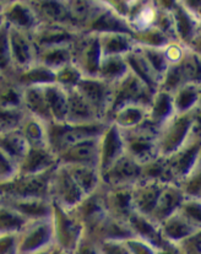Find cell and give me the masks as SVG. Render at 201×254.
Instances as JSON below:
<instances>
[{
  "label": "cell",
  "mask_w": 201,
  "mask_h": 254,
  "mask_svg": "<svg viewBox=\"0 0 201 254\" xmlns=\"http://www.w3.org/2000/svg\"><path fill=\"white\" fill-rule=\"evenodd\" d=\"M73 211L84 226L85 233L92 231L104 217L108 216L103 200L102 187L90 195L85 196L84 200Z\"/></svg>",
  "instance_id": "cell-21"
},
{
  "label": "cell",
  "mask_w": 201,
  "mask_h": 254,
  "mask_svg": "<svg viewBox=\"0 0 201 254\" xmlns=\"http://www.w3.org/2000/svg\"><path fill=\"white\" fill-rule=\"evenodd\" d=\"M100 187H102L103 200L108 216L120 221H128L129 217L135 211L133 205V196H131V187H124V188Z\"/></svg>",
  "instance_id": "cell-22"
},
{
  "label": "cell",
  "mask_w": 201,
  "mask_h": 254,
  "mask_svg": "<svg viewBox=\"0 0 201 254\" xmlns=\"http://www.w3.org/2000/svg\"><path fill=\"white\" fill-rule=\"evenodd\" d=\"M28 149L30 146L19 129L5 130L0 133V150H2L17 165L26 156Z\"/></svg>",
  "instance_id": "cell-40"
},
{
  "label": "cell",
  "mask_w": 201,
  "mask_h": 254,
  "mask_svg": "<svg viewBox=\"0 0 201 254\" xmlns=\"http://www.w3.org/2000/svg\"><path fill=\"white\" fill-rule=\"evenodd\" d=\"M188 82L201 84V62L200 54L188 51L180 63L169 65L163 74L159 89L164 92L173 93L180 86Z\"/></svg>",
  "instance_id": "cell-10"
},
{
  "label": "cell",
  "mask_w": 201,
  "mask_h": 254,
  "mask_svg": "<svg viewBox=\"0 0 201 254\" xmlns=\"http://www.w3.org/2000/svg\"><path fill=\"white\" fill-rule=\"evenodd\" d=\"M200 97V82H188V84L180 86L176 92L172 93L174 113L182 115V113H187L195 108H199L201 106Z\"/></svg>",
  "instance_id": "cell-35"
},
{
  "label": "cell",
  "mask_w": 201,
  "mask_h": 254,
  "mask_svg": "<svg viewBox=\"0 0 201 254\" xmlns=\"http://www.w3.org/2000/svg\"><path fill=\"white\" fill-rule=\"evenodd\" d=\"M100 45L102 56H123L135 47L131 35L128 33H100Z\"/></svg>",
  "instance_id": "cell-41"
},
{
  "label": "cell",
  "mask_w": 201,
  "mask_h": 254,
  "mask_svg": "<svg viewBox=\"0 0 201 254\" xmlns=\"http://www.w3.org/2000/svg\"><path fill=\"white\" fill-rule=\"evenodd\" d=\"M4 22L10 27L32 35L40 26L37 16L28 1H4L1 7Z\"/></svg>",
  "instance_id": "cell-19"
},
{
  "label": "cell",
  "mask_w": 201,
  "mask_h": 254,
  "mask_svg": "<svg viewBox=\"0 0 201 254\" xmlns=\"http://www.w3.org/2000/svg\"><path fill=\"white\" fill-rule=\"evenodd\" d=\"M50 196L51 203L60 206L61 209L71 211L84 200L86 195L77 186L68 168L58 165L51 173Z\"/></svg>",
  "instance_id": "cell-9"
},
{
  "label": "cell",
  "mask_w": 201,
  "mask_h": 254,
  "mask_svg": "<svg viewBox=\"0 0 201 254\" xmlns=\"http://www.w3.org/2000/svg\"><path fill=\"white\" fill-rule=\"evenodd\" d=\"M173 17L176 38L187 49L200 54L201 30L200 16L193 14L183 1H164Z\"/></svg>",
  "instance_id": "cell-6"
},
{
  "label": "cell",
  "mask_w": 201,
  "mask_h": 254,
  "mask_svg": "<svg viewBox=\"0 0 201 254\" xmlns=\"http://www.w3.org/2000/svg\"><path fill=\"white\" fill-rule=\"evenodd\" d=\"M40 23L64 25L77 30L69 11L68 1H28ZM79 31V30H77Z\"/></svg>",
  "instance_id": "cell-24"
},
{
  "label": "cell",
  "mask_w": 201,
  "mask_h": 254,
  "mask_svg": "<svg viewBox=\"0 0 201 254\" xmlns=\"http://www.w3.org/2000/svg\"><path fill=\"white\" fill-rule=\"evenodd\" d=\"M99 138L84 140L61 150L56 154L58 165L91 166L99 168Z\"/></svg>",
  "instance_id": "cell-17"
},
{
  "label": "cell",
  "mask_w": 201,
  "mask_h": 254,
  "mask_svg": "<svg viewBox=\"0 0 201 254\" xmlns=\"http://www.w3.org/2000/svg\"><path fill=\"white\" fill-rule=\"evenodd\" d=\"M184 199L185 196L179 186L176 183L166 185L161 195H159L156 208L152 212L150 219L157 225H159L163 220H166L167 217L171 216L173 212H176L179 209Z\"/></svg>",
  "instance_id": "cell-32"
},
{
  "label": "cell",
  "mask_w": 201,
  "mask_h": 254,
  "mask_svg": "<svg viewBox=\"0 0 201 254\" xmlns=\"http://www.w3.org/2000/svg\"><path fill=\"white\" fill-rule=\"evenodd\" d=\"M82 76L84 75L73 63L66 64L65 66L55 71V84L60 85L64 89H73L76 87Z\"/></svg>",
  "instance_id": "cell-51"
},
{
  "label": "cell",
  "mask_w": 201,
  "mask_h": 254,
  "mask_svg": "<svg viewBox=\"0 0 201 254\" xmlns=\"http://www.w3.org/2000/svg\"><path fill=\"white\" fill-rule=\"evenodd\" d=\"M157 254H179V253H178L176 247H174L173 245H171V246H168L167 248H163V250L157 251Z\"/></svg>",
  "instance_id": "cell-60"
},
{
  "label": "cell",
  "mask_w": 201,
  "mask_h": 254,
  "mask_svg": "<svg viewBox=\"0 0 201 254\" xmlns=\"http://www.w3.org/2000/svg\"><path fill=\"white\" fill-rule=\"evenodd\" d=\"M141 180V165L124 154L100 173V186L107 188L133 187Z\"/></svg>",
  "instance_id": "cell-15"
},
{
  "label": "cell",
  "mask_w": 201,
  "mask_h": 254,
  "mask_svg": "<svg viewBox=\"0 0 201 254\" xmlns=\"http://www.w3.org/2000/svg\"><path fill=\"white\" fill-rule=\"evenodd\" d=\"M54 246V231L51 217L28 221L17 233V253L31 254Z\"/></svg>",
  "instance_id": "cell-11"
},
{
  "label": "cell",
  "mask_w": 201,
  "mask_h": 254,
  "mask_svg": "<svg viewBox=\"0 0 201 254\" xmlns=\"http://www.w3.org/2000/svg\"><path fill=\"white\" fill-rule=\"evenodd\" d=\"M82 32L87 33H128L133 35L129 23L125 19L117 14L107 1H96V7L87 22L85 23Z\"/></svg>",
  "instance_id": "cell-13"
},
{
  "label": "cell",
  "mask_w": 201,
  "mask_h": 254,
  "mask_svg": "<svg viewBox=\"0 0 201 254\" xmlns=\"http://www.w3.org/2000/svg\"><path fill=\"white\" fill-rule=\"evenodd\" d=\"M54 168L40 175H17L9 182L0 185V198L50 199V178Z\"/></svg>",
  "instance_id": "cell-3"
},
{
  "label": "cell",
  "mask_w": 201,
  "mask_h": 254,
  "mask_svg": "<svg viewBox=\"0 0 201 254\" xmlns=\"http://www.w3.org/2000/svg\"><path fill=\"white\" fill-rule=\"evenodd\" d=\"M14 66L11 62V52L9 42V25L0 23V76L11 77Z\"/></svg>",
  "instance_id": "cell-47"
},
{
  "label": "cell",
  "mask_w": 201,
  "mask_h": 254,
  "mask_svg": "<svg viewBox=\"0 0 201 254\" xmlns=\"http://www.w3.org/2000/svg\"><path fill=\"white\" fill-rule=\"evenodd\" d=\"M9 42L14 74L17 71H22V70L30 68L33 64H36L37 51H36V47L33 45L31 35L9 26Z\"/></svg>",
  "instance_id": "cell-18"
},
{
  "label": "cell",
  "mask_w": 201,
  "mask_h": 254,
  "mask_svg": "<svg viewBox=\"0 0 201 254\" xmlns=\"http://www.w3.org/2000/svg\"><path fill=\"white\" fill-rule=\"evenodd\" d=\"M58 166L55 154L50 147H30L19 163V172L17 175H40L53 170Z\"/></svg>",
  "instance_id": "cell-26"
},
{
  "label": "cell",
  "mask_w": 201,
  "mask_h": 254,
  "mask_svg": "<svg viewBox=\"0 0 201 254\" xmlns=\"http://www.w3.org/2000/svg\"><path fill=\"white\" fill-rule=\"evenodd\" d=\"M76 90L91 105L100 121L105 122V116H107L110 101H112V82L105 81L99 76H82L79 84L76 85Z\"/></svg>",
  "instance_id": "cell-14"
},
{
  "label": "cell",
  "mask_w": 201,
  "mask_h": 254,
  "mask_svg": "<svg viewBox=\"0 0 201 254\" xmlns=\"http://www.w3.org/2000/svg\"><path fill=\"white\" fill-rule=\"evenodd\" d=\"M131 37H133L135 45L143 47H153V48H163L169 42H173V41L168 40L161 31L157 30L153 26L149 28V30L143 31V32L133 33Z\"/></svg>",
  "instance_id": "cell-48"
},
{
  "label": "cell",
  "mask_w": 201,
  "mask_h": 254,
  "mask_svg": "<svg viewBox=\"0 0 201 254\" xmlns=\"http://www.w3.org/2000/svg\"><path fill=\"white\" fill-rule=\"evenodd\" d=\"M71 63L84 76H99L102 51L99 33L81 32L70 46Z\"/></svg>",
  "instance_id": "cell-8"
},
{
  "label": "cell",
  "mask_w": 201,
  "mask_h": 254,
  "mask_svg": "<svg viewBox=\"0 0 201 254\" xmlns=\"http://www.w3.org/2000/svg\"><path fill=\"white\" fill-rule=\"evenodd\" d=\"M178 211L194 226L201 229V199L185 198Z\"/></svg>",
  "instance_id": "cell-52"
},
{
  "label": "cell",
  "mask_w": 201,
  "mask_h": 254,
  "mask_svg": "<svg viewBox=\"0 0 201 254\" xmlns=\"http://www.w3.org/2000/svg\"><path fill=\"white\" fill-rule=\"evenodd\" d=\"M124 59L129 68V71H131L138 79H140L152 92H156L159 89L161 79L157 76L156 72L151 68V65L146 61V58L141 53L138 46L135 45L133 51L125 54Z\"/></svg>",
  "instance_id": "cell-31"
},
{
  "label": "cell",
  "mask_w": 201,
  "mask_h": 254,
  "mask_svg": "<svg viewBox=\"0 0 201 254\" xmlns=\"http://www.w3.org/2000/svg\"><path fill=\"white\" fill-rule=\"evenodd\" d=\"M27 220L0 199V233H19Z\"/></svg>",
  "instance_id": "cell-46"
},
{
  "label": "cell",
  "mask_w": 201,
  "mask_h": 254,
  "mask_svg": "<svg viewBox=\"0 0 201 254\" xmlns=\"http://www.w3.org/2000/svg\"><path fill=\"white\" fill-rule=\"evenodd\" d=\"M188 51H189V49H187L184 46L180 45L178 41L169 42L168 45L163 47L164 58H166L168 65H174V64L180 63Z\"/></svg>",
  "instance_id": "cell-55"
},
{
  "label": "cell",
  "mask_w": 201,
  "mask_h": 254,
  "mask_svg": "<svg viewBox=\"0 0 201 254\" xmlns=\"http://www.w3.org/2000/svg\"><path fill=\"white\" fill-rule=\"evenodd\" d=\"M201 129L198 127L189 139L171 156L166 157L176 183L184 180L197 166L201 165Z\"/></svg>",
  "instance_id": "cell-12"
},
{
  "label": "cell",
  "mask_w": 201,
  "mask_h": 254,
  "mask_svg": "<svg viewBox=\"0 0 201 254\" xmlns=\"http://www.w3.org/2000/svg\"><path fill=\"white\" fill-rule=\"evenodd\" d=\"M0 254H19L17 233H0Z\"/></svg>",
  "instance_id": "cell-57"
},
{
  "label": "cell",
  "mask_w": 201,
  "mask_h": 254,
  "mask_svg": "<svg viewBox=\"0 0 201 254\" xmlns=\"http://www.w3.org/2000/svg\"><path fill=\"white\" fill-rule=\"evenodd\" d=\"M19 130L30 147H50L47 138V123L32 115H26Z\"/></svg>",
  "instance_id": "cell-39"
},
{
  "label": "cell",
  "mask_w": 201,
  "mask_h": 254,
  "mask_svg": "<svg viewBox=\"0 0 201 254\" xmlns=\"http://www.w3.org/2000/svg\"><path fill=\"white\" fill-rule=\"evenodd\" d=\"M174 115L176 113H174L173 100H172L171 93L157 90L153 93L151 105L149 106L148 117H146L144 124L158 133L159 128Z\"/></svg>",
  "instance_id": "cell-28"
},
{
  "label": "cell",
  "mask_w": 201,
  "mask_h": 254,
  "mask_svg": "<svg viewBox=\"0 0 201 254\" xmlns=\"http://www.w3.org/2000/svg\"><path fill=\"white\" fill-rule=\"evenodd\" d=\"M126 222L133 231L134 237L149 243L157 251L171 246V243L167 242L162 236L158 225L152 221L150 217H146L139 212L134 211Z\"/></svg>",
  "instance_id": "cell-25"
},
{
  "label": "cell",
  "mask_w": 201,
  "mask_h": 254,
  "mask_svg": "<svg viewBox=\"0 0 201 254\" xmlns=\"http://www.w3.org/2000/svg\"><path fill=\"white\" fill-rule=\"evenodd\" d=\"M50 254H73V253H68V252H65V251H63V250H60V248L53 246V248H51V251H50Z\"/></svg>",
  "instance_id": "cell-61"
},
{
  "label": "cell",
  "mask_w": 201,
  "mask_h": 254,
  "mask_svg": "<svg viewBox=\"0 0 201 254\" xmlns=\"http://www.w3.org/2000/svg\"><path fill=\"white\" fill-rule=\"evenodd\" d=\"M12 79L22 89L40 85L55 84V71L36 63L30 68L17 71L12 75Z\"/></svg>",
  "instance_id": "cell-36"
},
{
  "label": "cell",
  "mask_w": 201,
  "mask_h": 254,
  "mask_svg": "<svg viewBox=\"0 0 201 254\" xmlns=\"http://www.w3.org/2000/svg\"><path fill=\"white\" fill-rule=\"evenodd\" d=\"M0 199L27 221L48 219L53 214V203L50 199Z\"/></svg>",
  "instance_id": "cell-30"
},
{
  "label": "cell",
  "mask_w": 201,
  "mask_h": 254,
  "mask_svg": "<svg viewBox=\"0 0 201 254\" xmlns=\"http://www.w3.org/2000/svg\"><path fill=\"white\" fill-rule=\"evenodd\" d=\"M164 186L166 185H162V183L140 180L136 185L131 187V196H133V205L135 212L150 217L156 208Z\"/></svg>",
  "instance_id": "cell-23"
},
{
  "label": "cell",
  "mask_w": 201,
  "mask_h": 254,
  "mask_svg": "<svg viewBox=\"0 0 201 254\" xmlns=\"http://www.w3.org/2000/svg\"><path fill=\"white\" fill-rule=\"evenodd\" d=\"M149 107L143 105H129L110 115L107 123H113L119 129H130L141 126L146 121Z\"/></svg>",
  "instance_id": "cell-37"
},
{
  "label": "cell",
  "mask_w": 201,
  "mask_h": 254,
  "mask_svg": "<svg viewBox=\"0 0 201 254\" xmlns=\"http://www.w3.org/2000/svg\"><path fill=\"white\" fill-rule=\"evenodd\" d=\"M156 1H136L128 21L131 32H143L152 27L156 20Z\"/></svg>",
  "instance_id": "cell-38"
},
{
  "label": "cell",
  "mask_w": 201,
  "mask_h": 254,
  "mask_svg": "<svg viewBox=\"0 0 201 254\" xmlns=\"http://www.w3.org/2000/svg\"><path fill=\"white\" fill-rule=\"evenodd\" d=\"M123 243H124L129 254H157L156 248L136 237L128 238V240L123 241Z\"/></svg>",
  "instance_id": "cell-56"
},
{
  "label": "cell",
  "mask_w": 201,
  "mask_h": 254,
  "mask_svg": "<svg viewBox=\"0 0 201 254\" xmlns=\"http://www.w3.org/2000/svg\"><path fill=\"white\" fill-rule=\"evenodd\" d=\"M124 152L136 162L144 163L159 156L157 145V131L141 124L130 129H120Z\"/></svg>",
  "instance_id": "cell-5"
},
{
  "label": "cell",
  "mask_w": 201,
  "mask_h": 254,
  "mask_svg": "<svg viewBox=\"0 0 201 254\" xmlns=\"http://www.w3.org/2000/svg\"><path fill=\"white\" fill-rule=\"evenodd\" d=\"M158 226L164 240L171 245H176L179 241L189 237L193 233L201 231V229L188 221L178 210L166 220H163Z\"/></svg>",
  "instance_id": "cell-33"
},
{
  "label": "cell",
  "mask_w": 201,
  "mask_h": 254,
  "mask_svg": "<svg viewBox=\"0 0 201 254\" xmlns=\"http://www.w3.org/2000/svg\"><path fill=\"white\" fill-rule=\"evenodd\" d=\"M43 90L51 122L65 123L68 111V90L58 84L43 85Z\"/></svg>",
  "instance_id": "cell-34"
},
{
  "label": "cell",
  "mask_w": 201,
  "mask_h": 254,
  "mask_svg": "<svg viewBox=\"0 0 201 254\" xmlns=\"http://www.w3.org/2000/svg\"><path fill=\"white\" fill-rule=\"evenodd\" d=\"M36 63L46 68L56 71L66 64L71 63V52L69 47H51V48L38 49Z\"/></svg>",
  "instance_id": "cell-44"
},
{
  "label": "cell",
  "mask_w": 201,
  "mask_h": 254,
  "mask_svg": "<svg viewBox=\"0 0 201 254\" xmlns=\"http://www.w3.org/2000/svg\"><path fill=\"white\" fill-rule=\"evenodd\" d=\"M173 246L179 254H201V231L193 233Z\"/></svg>",
  "instance_id": "cell-53"
},
{
  "label": "cell",
  "mask_w": 201,
  "mask_h": 254,
  "mask_svg": "<svg viewBox=\"0 0 201 254\" xmlns=\"http://www.w3.org/2000/svg\"><path fill=\"white\" fill-rule=\"evenodd\" d=\"M129 71L126 62L123 56H105L102 57L99 71V77L108 82L114 84L122 79Z\"/></svg>",
  "instance_id": "cell-45"
},
{
  "label": "cell",
  "mask_w": 201,
  "mask_h": 254,
  "mask_svg": "<svg viewBox=\"0 0 201 254\" xmlns=\"http://www.w3.org/2000/svg\"><path fill=\"white\" fill-rule=\"evenodd\" d=\"M19 172V165L10 159L2 150H0V185L9 182L16 177Z\"/></svg>",
  "instance_id": "cell-54"
},
{
  "label": "cell",
  "mask_w": 201,
  "mask_h": 254,
  "mask_svg": "<svg viewBox=\"0 0 201 254\" xmlns=\"http://www.w3.org/2000/svg\"><path fill=\"white\" fill-rule=\"evenodd\" d=\"M73 254H100V251L97 247V243L84 236V238Z\"/></svg>",
  "instance_id": "cell-59"
},
{
  "label": "cell",
  "mask_w": 201,
  "mask_h": 254,
  "mask_svg": "<svg viewBox=\"0 0 201 254\" xmlns=\"http://www.w3.org/2000/svg\"><path fill=\"white\" fill-rule=\"evenodd\" d=\"M100 254H129L124 243L119 241H107L97 243Z\"/></svg>",
  "instance_id": "cell-58"
},
{
  "label": "cell",
  "mask_w": 201,
  "mask_h": 254,
  "mask_svg": "<svg viewBox=\"0 0 201 254\" xmlns=\"http://www.w3.org/2000/svg\"><path fill=\"white\" fill-rule=\"evenodd\" d=\"M153 93L140 79L131 71H128L120 80L113 84L112 101L105 116V123L112 113L119 108L129 105H143L149 107L151 105Z\"/></svg>",
  "instance_id": "cell-4"
},
{
  "label": "cell",
  "mask_w": 201,
  "mask_h": 254,
  "mask_svg": "<svg viewBox=\"0 0 201 254\" xmlns=\"http://www.w3.org/2000/svg\"><path fill=\"white\" fill-rule=\"evenodd\" d=\"M120 129L113 123H107L104 130L99 138V170L100 173L104 172L113 162L117 161L124 155Z\"/></svg>",
  "instance_id": "cell-20"
},
{
  "label": "cell",
  "mask_w": 201,
  "mask_h": 254,
  "mask_svg": "<svg viewBox=\"0 0 201 254\" xmlns=\"http://www.w3.org/2000/svg\"><path fill=\"white\" fill-rule=\"evenodd\" d=\"M138 47L141 51V53L144 54V57L146 58V61L149 62L151 68L153 69L154 72H156L157 76L162 80V76H163V74L166 72L167 68L169 66L168 63H167L166 58H164L163 48H153V47H143V46H138Z\"/></svg>",
  "instance_id": "cell-49"
},
{
  "label": "cell",
  "mask_w": 201,
  "mask_h": 254,
  "mask_svg": "<svg viewBox=\"0 0 201 254\" xmlns=\"http://www.w3.org/2000/svg\"><path fill=\"white\" fill-rule=\"evenodd\" d=\"M51 248H53V247H50V248H47V250H43V251H40V252H36V253H31V254H50V251H51Z\"/></svg>",
  "instance_id": "cell-62"
},
{
  "label": "cell",
  "mask_w": 201,
  "mask_h": 254,
  "mask_svg": "<svg viewBox=\"0 0 201 254\" xmlns=\"http://www.w3.org/2000/svg\"><path fill=\"white\" fill-rule=\"evenodd\" d=\"M1 131H2V129H1V128H0V133H1Z\"/></svg>",
  "instance_id": "cell-63"
},
{
  "label": "cell",
  "mask_w": 201,
  "mask_h": 254,
  "mask_svg": "<svg viewBox=\"0 0 201 254\" xmlns=\"http://www.w3.org/2000/svg\"><path fill=\"white\" fill-rule=\"evenodd\" d=\"M198 127H200V107L171 117L157 133L159 156H171L189 139Z\"/></svg>",
  "instance_id": "cell-1"
},
{
  "label": "cell",
  "mask_w": 201,
  "mask_h": 254,
  "mask_svg": "<svg viewBox=\"0 0 201 254\" xmlns=\"http://www.w3.org/2000/svg\"><path fill=\"white\" fill-rule=\"evenodd\" d=\"M54 246L68 253H74L84 238L85 229L74 211L61 209L53 203L51 214Z\"/></svg>",
  "instance_id": "cell-7"
},
{
  "label": "cell",
  "mask_w": 201,
  "mask_h": 254,
  "mask_svg": "<svg viewBox=\"0 0 201 254\" xmlns=\"http://www.w3.org/2000/svg\"><path fill=\"white\" fill-rule=\"evenodd\" d=\"M80 31L70 26L64 25H48L40 23L35 32L31 35L36 51L38 49L51 48V47H69L73 45Z\"/></svg>",
  "instance_id": "cell-16"
},
{
  "label": "cell",
  "mask_w": 201,
  "mask_h": 254,
  "mask_svg": "<svg viewBox=\"0 0 201 254\" xmlns=\"http://www.w3.org/2000/svg\"><path fill=\"white\" fill-rule=\"evenodd\" d=\"M178 186L182 189L185 198L201 199V165L197 166Z\"/></svg>",
  "instance_id": "cell-50"
},
{
  "label": "cell",
  "mask_w": 201,
  "mask_h": 254,
  "mask_svg": "<svg viewBox=\"0 0 201 254\" xmlns=\"http://www.w3.org/2000/svg\"><path fill=\"white\" fill-rule=\"evenodd\" d=\"M85 237L94 241L95 243L107 242V241H123L134 237L133 231L129 227L128 222L120 221V220L113 219L107 216L95 227L92 231L85 233Z\"/></svg>",
  "instance_id": "cell-27"
},
{
  "label": "cell",
  "mask_w": 201,
  "mask_h": 254,
  "mask_svg": "<svg viewBox=\"0 0 201 254\" xmlns=\"http://www.w3.org/2000/svg\"><path fill=\"white\" fill-rule=\"evenodd\" d=\"M66 90H68V111H66L65 123L91 124L102 122L91 105L77 91L76 87Z\"/></svg>",
  "instance_id": "cell-29"
},
{
  "label": "cell",
  "mask_w": 201,
  "mask_h": 254,
  "mask_svg": "<svg viewBox=\"0 0 201 254\" xmlns=\"http://www.w3.org/2000/svg\"><path fill=\"white\" fill-rule=\"evenodd\" d=\"M107 123L97 122L91 124H69V123H47L48 146L55 154L65 147L84 141L87 139L99 138L104 130Z\"/></svg>",
  "instance_id": "cell-2"
},
{
  "label": "cell",
  "mask_w": 201,
  "mask_h": 254,
  "mask_svg": "<svg viewBox=\"0 0 201 254\" xmlns=\"http://www.w3.org/2000/svg\"><path fill=\"white\" fill-rule=\"evenodd\" d=\"M64 167L68 168L85 195H90L100 187V173L97 167H91V166H64Z\"/></svg>",
  "instance_id": "cell-43"
},
{
  "label": "cell",
  "mask_w": 201,
  "mask_h": 254,
  "mask_svg": "<svg viewBox=\"0 0 201 254\" xmlns=\"http://www.w3.org/2000/svg\"><path fill=\"white\" fill-rule=\"evenodd\" d=\"M141 180L162 183V185L176 183L167 159L163 156H157L156 159L141 165Z\"/></svg>",
  "instance_id": "cell-42"
}]
</instances>
